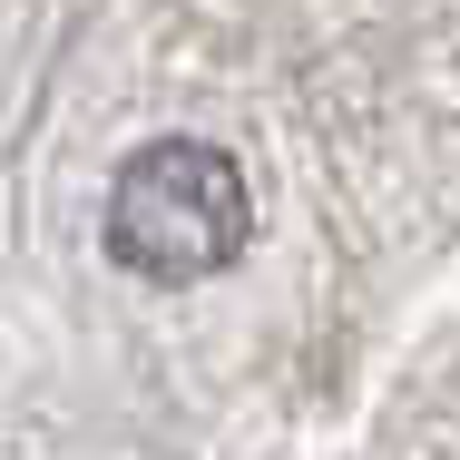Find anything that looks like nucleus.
<instances>
[{
  "label": "nucleus",
  "mask_w": 460,
  "mask_h": 460,
  "mask_svg": "<svg viewBox=\"0 0 460 460\" xmlns=\"http://www.w3.org/2000/svg\"><path fill=\"white\" fill-rule=\"evenodd\" d=\"M255 245V186L206 137H147L108 186V255L147 284H206Z\"/></svg>",
  "instance_id": "nucleus-1"
}]
</instances>
